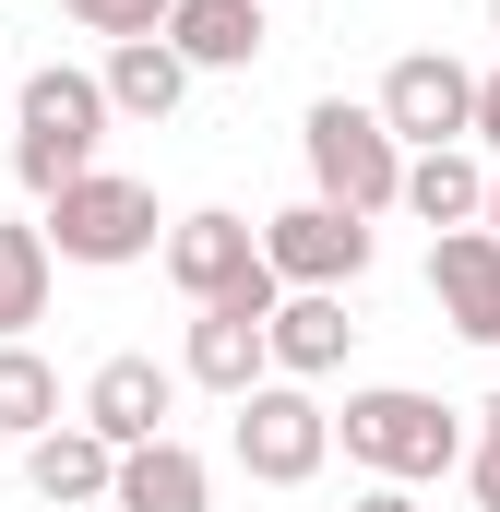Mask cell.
Masks as SVG:
<instances>
[{
  "mask_svg": "<svg viewBox=\"0 0 500 512\" xmlns=\"http://www.w3.org/2000/svg\"><path fill=\"white\" fill-rule=\"evenodd\" d=\"M489 441H500V393H489Z\"/></svg>",
  "mask_w": 500,
  "mask_h": 512,
  "instance_id": "cell-26",
  "label": "cell"
},
{
  "mask_svg": "<svg viewBox=\"0 0 500 512\" xmlns=\"http://www.w3.org/2000/svg\"><path fill=\"white\" fill-rule=\"evenodd\" d=\"M215 501V477H203V453L167 429V441H143V453H120V501L108 512H203Z\"/></svg>",
  "mask_w": 500,
  "mask_h": 512,
  "instance_id": "cell-16",
  "label": "cell"
},
{
  "mask_svg": "<svg viewBox=\"0 0 500 512\" xmlns=\"http://www.w3.org/2000/svg\"><path fill=\"white\" fill-rule=\"evenodd\" d=\"M262 24H274V0H179L167 12V48L191 72H250L262 60Z\"/></svg>",
  "mask_w": 500,
  "mask_h": 512,
  "instance_id": "cell-15",
  "label": "cell"
},
{
  "mask_svg": "<svg viewBox=\"0 0 500 512\" xmlns=\"http://www.w3.org/2000/svg\"><path fill=\"white\" fill-rule=\"evenodd\" d=\"M429 298H441V322H453L465 346H500V239L489 227L429 239Z\"/></svg>",
  "mask_w": 500,
  "mask_h": 512,
  "instance_id": "cell-11",
  "label": "cell"
},
{
  "mask_svg": "<svg viewBox=\"0 0 500 512\" xmlns=\"http://www.w3.org/2000/svg\"><path fill=\"white\" fill-rule=\"evenodd\" d=\"M167 417H179V370L167 358H96V382H84V429L96 441H120V453H143V441H167Z\"/></svg>",
  "mask_w": 500,
  "mask_h": 512,
  "instance_id": "cell-9",
  "label": "cell"
},
{
  "mask_svg": "<svg viewBox=\"0 0 500 512\" xmlns=\"http://www.w3.org/2000/svg\"><path fill=\"white\" fill-rule=\"evenodd\" d=\"M48 286H60V251H48V227L0 215V346H24V334L48 322Z\"/></svg>",
  "mask_w": 500,
  "mask_h": 512,
  "instance_id": "cell-17",
  "label": "cell"
},
{
  "mask_svg": "<svg viewBox=\"0 0 500 512\" xmlns=\"http://www.w3.org/2000/svg\"><path fill=\"white\" fill-rule=\"evenodd\" d=\"M36 429H60V370L36 346H0V441H36Z\"/></svg>",
  "mask_w": 500,
  "mask_h": 512,
  "instance_id": "cell-19",
  "label": "cell"
},
{
  "mask_svg": "<svg viewBox=\"0 0 500 512\" xmlns=\"http://www.w3.org/2000/svg\"><path fill=\"white\" fill-rule=\"evenodd\" d=\"M179 96H191V60H179L167 36L108 48V108H120V120H179Z\"/></svg>",
  "mask_w": 500,
  "mask_h": 512,
  "instance_id": "cell-18",
  "label": "cell"
},
{
  "mask_svg": "<svg viewBox=\"0 0 500 512\" xmlns=\"http://www.w3.org/2000/svg\"><path fill=\"white\" fill-rule=\"evenodd\" d=\"M179 382L203 393H262L274 382V310H191V346H179Z\"/></svg>",
  "mask_w": 500,
  "mask_h": 512,
  "instance_id": "cell-10",
  "label": "cell"
},
{
  "mask_svg": "<svg viewBox=\"0 0 500 512\" xmlns=\"http://www.w3.org/2000/svg\"><path fill=\"white\" fill-rule=\"evenodd\" d=\"M108 72H72V60H36L24 96H12V179L36 203H60L72 179H96V143H108Z\"/></svg>",
  "mask_w": 500,
  "mask_h": 512,
  "instance_id": "cell-1",
  "label": "cell"
},
{
  "mask_svg": "<svg viewBox=\"0 0 500 512\" xmlns=\"http://www.w3.org/2000/svg\"><path fill=\"white\" fill-rule=\"evenodd\" d=\"M36 227H48V251H60V262H84V274H120V262L167 251V227H179V215H155V191H143V179L96 167V179H72V191H60Z\"/></svg>",
  "mask_w": 500,
  "mask_h": 512,
  "instance_id": "cell-5",
  "label": "cell"
},
{
  "mask_svg": "<svg viewBox=\"0 0 500 512\" xmlns=\"http://www.w3.org/2000/svg\"><path fill=\"white\" fill-rule=\"evenodd\" d=\"M262 262L286 274V286H358L370 274V215H346V203H286V215H262Z\"/></svg>",
  "mask_w": 500,
  "mask_h": 512,
  "instance_id": "cell-8",
  "label": "cell"
},
{
  "mask_svg": "<svg viewBox=\"0 0 500 512\" xmlns=\"http://www.w3.org/2000/svg\"><path fill=\"white\" fill-rule=\"evenodd\" d=\"M465 489H477V512H500V441H477V453H465Z\"/></svg>",
  "mask_w": 500,
  "mask_h": 512,
  "instance_id": "cell-21",
  "label": "cell"
},
{
  "mask_svg": "<svg viewBox=\"0 0 500 512\" xmlns=\"http://www.w3.org/2000/svg\"><path fill=\"white\" fill-rule=\"evenodd\" d=\"M298 143H310V191H322V203H346V215H393V203H405V143H393L381 108L322 96V108L298 120Z\"/></svg>",
  "mask_w": 500,
  "mask_h": 512,
  "instance_id": "cell-4",
  "label": "cell"
},
{
  "mask_svg": "<svg viewBox=\"0 0 500 512\" xmlns=\"http://www.w3.org/2000/svg\"><path fill=\"white\" fill-rule=\"evenodd\" d=\"M370 108L393 120V143H405V155L477 143V72H465L453 48H405V60L381 72V96H370Z\"/></svg>",
  "mask_w": 500,
  "mask_h": 512,
  "instance_id": "cell-6",
  "label": "cell"
},
{
  "mask_svg": "<svg viewBox=\"0 0 500 512\" xmlns=\"http://www.w3.org/2000/svg\"><path fill=\"white\" fill-rule=\"evenodd\" d=\"M155 262H167V286H179L191 310H286V274L262 262V227H250V215H227V203L179 215Z\"/></svg>",
  "mask_w": 500,
  "mask_h": 512,
  "instance_id": "cell-3",
  "label": "cell"
},
{
  "mask_svg": "<svg viewBox=\"0 0 500 512\" xmlns=\"http://www.w3.org/2000/svg\"><path fill=\"white\" fill-rule=\"evenodd\" d=\"M489 239H500V167H489Z\"/></svg>",
  "mask_w": 500,
  "mask_h": 512,
  "instance_id": "cell-24",
  "label": "cell"
},
{
  "mask_svg": "<svg viewBox=\"0 0 500 512\" xmlns=\"http://www.w3.org/2000/svg\"><path fill=\"white\" fill-rule=\"evenodd\" d=\"M346 512H429V501H417V489H393V477H381V489H358V501H346Z\"/></svg>",
  "mask_w": 500,
  "mask_h": 512,
  "instance_id": "cell-22",
  "label": "cell"
},
{
  "mask_svg": "<svg viewBox=\"0 0 500 512\" xmlns=\"http://www.w3.org/2000/svg\"><path fill=\"white\" fill-rule=\"evenodd\" d=\"M346 346H358L346 286H286V310H274V382H334Z\"/></svg>",
  "mask_w": 500,
  "mask_h": 512,
  "instance_id": "cell-13",
  "label": "cell"
},
{
  "mask_svg": "<svg viewBox=\"0 0 500 512\" xmlns=\"http://www.w3.org/2000/svg\"><path fill=\"white\" fill-rule=\"evenodd\" d=\"M334 441H346L370 477H393V489H429V477H453V465L477 453V441H465V417H453L441 393H417V382H370V393H346Z\"/></svg>",
  "mask_w": 500,
  "mask_h": 512,
  "instance_id": "cell-2",
  "label": "cell"
},
{
  "mask_svg": "<svg viewBox=\"0 0 500 512\" xmlns=\"http://www.w3.org/2000/svg\"><path fill=\"white\" fill-rule=\"evenodd\" d=\"M0 167H12V120H0Z\"/></svg>",
  "mask_w": 500,
  "mask_h": 512,
  "instance_id": "cell-25",
  "label": "cell"
},
{
  "mask_svg": "<svg viewBox=\"0 0 500 512\" xmlns=\"http://www.w3.org/2000/svg\"><path fill=\"white\" fill-rule=\"evenodd\" d=\"M489 24H500V0H489Z\"/></svg>",
  "mask_w": 500,
  "mask_h": 512,
  "instance_id": "cell-27",
  "label": "cell"
},
{
  "mask_svg": "<svg viewBox=\"0 0 500 512\" xmlns=\"http://www.w3.org/2000/svg\"><path fill=\"white\" fill-rule=\"evenodd\" d=\"M322 453H334V417L310 405V382L239 393V465L262 477V489H310V477H322Z\"/></svg>",
  "mask_w": 500,
  "mask_h": 512,
  "instance_id": "cell-7",
  "label": "cell"
},
{
  "mask_svg": "<svg viewBox=\"0 0 500 512\" xmlns=\"http://www.w3.org/2000/svg\"><path fill=\"white\" fill-rule=\"evenodd\" d=\"M24 489H36V501H60V512L120 501V441H96L84 417H60V429H36V441H24Z\"/></svg>",
  "mask_w": 500,
  "mask_h": 512,
  "instance_id": "cell-12",
  "label": "cell"
},
{
  "mask_svg": "<svg viewBox=\"0 0 500 512\" xmlns=\"http://www.w3.org/2000/svg\"><path fill=\"white\" fill-rule=\"evenodd\" d=\"M60 12H72L84 36H108V48H131V36H167V12H179V0H60Z\"/></svg>",
  "mask_w": 500,
  "mask_h": 512,
  "instance_id": "cell-20",
  "label": "cell"
},
{
  "mask_svg": "<svg viewBox=\"0 0 500 512\" xmlns=\"http://www.w3.org/2000/svg\"><path fill=\"white\" fill-rule=\"evenodd\" d=\"M405 215H417L429 239H453V227H489V167H477V143L405 155Z\"/></svg>",
  "mask_w": 500,
  "mask_h": 512,
  "instance_id": "cell-14",
  "label": "cell"
},
{
  "mask_svg": "<svg viewBox=\"0 0 500 512\" xmlns=\"http://www.w3.org/2000/svg\"><path fill=\"white\" fill-rule=\"evenodd\" d=\"M477 143L500 155V72H477Z\"/></svg>",
  "mask_w": 500,
  "mask_h": 512,
  "instance_id": "cell-23",
  "label": "cell"
}]
</instances>
